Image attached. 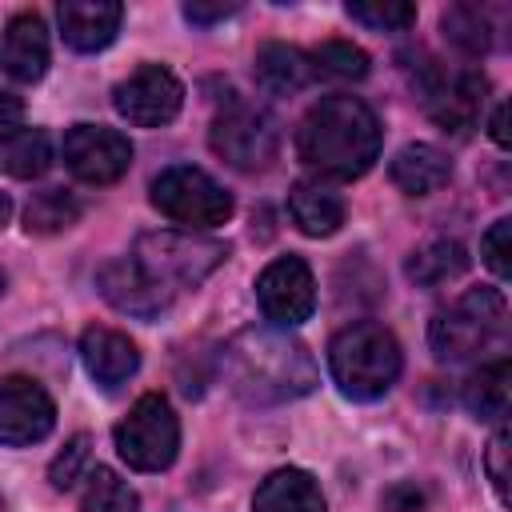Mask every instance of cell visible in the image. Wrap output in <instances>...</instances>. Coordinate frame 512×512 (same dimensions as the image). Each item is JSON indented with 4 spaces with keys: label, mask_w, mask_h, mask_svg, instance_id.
<instances>
[{
    "label": "cell",
    "mask_w": 512,
    "mask_h": 512,
    "mask_svg": "<svg viewBox=\"0 0 512 512\" xmlns=\"http://www.w3.org/2000/svg\"><path fill=\"white\" fill-rule=\"evenodd\" d=\"M384 144V128L376 112L360 96H320L296 128V156L304 168L328 180H356L364 176Z\"/></svg>",
    "instance_id": "6da1fadb"
},
{
    "label": "cell",
    "mask_w": 512,
    "mask_h": 512,
    "mask_svg": "<svg viewBox=\"0 0 512 512\" xmlns=\"http://www.w3.org/2000/svg\"><path fill=\"white\" fill-rule=\"evenodd\" d=\"M228 388L244 404H284L316 388L312 352L280 328H248L220 356Z\"/></svg>",
    "instance_id": "7a4b0ae2"
},
{
    "label": "cell",
    "mask_w": 512,
    "mask_h": 512,
    "mask_svg": "<svg viewBox=\"0 0 512 512\" xmlns=\"http://www.w3.org/2000/svg\"><path fill=\"white\" fill-rule=\"evenodd\" d=\"M428 344L436 360L460 364L500 356L508 344V304L500 288H468L456 304L440 308L428 324Z\"/></svg>",
    "instance_id": "3957f363"
},
{
    "label": "cell",
    "mask_w": 512,
    "mask_h": 512,
    "mask_svg": "<svg viewBox=\"0 0 512 512\" xmlns=\"http://www.w3.org/2000/svg\"><path fill=\"white\" fill-rule=\"evenodd\" d=\"M404 368L400 340L376 320H352L328 344V372L352 400H380Z\"/></svg>",
    "instance_id": "277c9868"
},
{
    "label": "cell",
    "mask_w": 512,
    "mask_h": 512,
    "mask_svg": "<svg viewBox=\"0 0 512 512\" xmlns=\"http://www.w3.org/2000/svg\"><path fill=\"white\" fill-rule=\"evenodd\" d=\"M132 260L168 292H184L204 284L224 260H228V244L200 236V232H144L132 248Z\"/></svg>",
    "instance_id": "5b68a950"
},
{
    "label": "cell",
    "mask_w": 512,
    "mask_h": 512,
    "mask_svg": "<svg viewBox=\"0 0 512 512\" xmlns=\"http://www.w3.org/2000/svg\"><path fill=\"white\" fill-rule=\"evenodd\" d=\"M408 84L420 96L424 112L444 128L464 136L488 96V76L480 68H448L428 52H416V68H408Z\"/></svg>",
    "instance_id": "8992f818"
},
{
    "label": "cell",
    "mask_w": 512,
    "mask_h": 512,
    "mask_svg": "<svg viewBox=\"0 0 512 512\" xmlns=\"http://www.w3.org/2000/svg\"><path fill=\"white\" fill-rule=\"evenodd\" d=\"M148 200H152V208L160 216H168L172 224H184L188 232L228 224L232 212H236L232 192L220 180H212L204 168H192V164H168V168H160L152 176Z\"/></svg>",
    "instance_id": "52a82bcc"
},
{
    "label": "cell",
    "mask_w": 512,
    "mask_h": 512,
    "mask_svg": "<svg viewBox=\"0 0 512 512\" xmlns=\"http://www.w3.org/2000/svg\"><path fill=\"white\" fill-rule=\"evenodd\" d=\"M116 452L136 472H164L180 452V420L164 392H144L112 428Z\"/></svg>",
    "instance_id": "ba28073f"
},
{
    "label": "cell",
    "mask_w": 512,
    "mask_h": 512,
    "mask_svg": "<svg viewBox=\"0 0 512 512\" xmlns=\"http://www.w3.org/2000/svg\"><path fill=\"white\" fill-rule=\"evenodd\" d=\"M208 144L228 168L264 172V168H272V160L280 152V132L268 112H260L244 100H232L224 112H216V120L208 128Z\"/></svg>",
    "instance_id": "9c48e42d"
},
{
    "label": "cell",
    "mask_w": 512,
    "mask_h": 512,
    "mask_svg": "<svg viewBox=\"0 0 512 512\" xmlns=\"http://www.w3.org/2000/svg\"><path fill=\"white\" fill-rule=\"evenodd\" d=\"M112 104L136 128H164L184 108V84L164 64H140L112 88Z\"/></svg>",
    "instance_id": "30bf717a"
},
{
    "label": "cell",
    "mask_w": 512,
    "mask_h": 512,
    "mask_svg": "<svg viewBox=\"0 0 512 512\" xmlns=\"http://www.w3.org/2000/svg\"><path fill=\"white\" fill-rule=\"evenodd\" d=\"M64 168L80 184H116L132 168V140L108 124H72L60 144Z\"/></svg>",
    "instance_id": "8fae6325"
},
{
    "label": "cell",
    "mask_w": 512,
    "mask_h": 512,
    "mask_svg": "<svg viewBox=\"0 0 512 512\" xmlns=\"http://www.w3.org/2000/svg\"><path fill=\"white\" fill-rule=\"evenodd\" d=\"M256 300L268 328H296L316 308V280L304 256H280L256 276Z\"/></svg>",
    "instance_id": "7c38bea8"
},
{
    "label": "cell",
    "mask_w": 512,
    "mask_h": 512,
    "mask_svg": "<svg viewBox=\"0 0 512 512\" xmlns=\"http://www.w3.org/2000/svg\"><path fill=\"white\" fill-rule=\"evenodd\" d=\"M56 428V404L48 388L32 376H0V444L28 448Z\"/></svg>",
    "instance_id": "4fadbf2b"
},
{
    "label": "cell",
    "mask_w": 512,
    "mask_h": 512,
    "mask_svg": "<svg viewBox=\"0 0 512 512\" xmlns=\"http://www.w3.org/2000/svg\"><path fill=\"white\" fill-rule=\"evenodd\" d=\"M96 288H100V296H104L116 312L136 316V320H156V316H164L168 304H172V296H168L132 256H112V260H104V264L96 268Z\"/></svg>",
    "instance_id": "5bb4252c"
},
{
    "label": "cell",
    "mask_w": 512,
    "mask_h": 512,
    "mask_svg": "<svg viewBox=\"0 0 512 512\" xmlns=\"http://www.w3.org/2000/svg\"><path fill=\"white\" fill-rule=\"evenodd\" d=\"M0 64L20 84H36L48 72V28H44V16L40 12L24 8V12H16L8 20Z\"/></svg>",
    "instance_id": "9a60e30c"
},
{
    "label": "cell",
    "mask_w": 512,
    "mask_h": 512,
    "mask_svg": "<svg viewBox=\"0 0 512 512\" xmlns=\"http://www.w3.org/2000/svg\"><path fill=\"white\" fill-rule=\"evenodd\" d=\"M56 20L64 40L76 52H100L116 40L124 8L116 0H60L56 4Z\"/></svg>",
    "instance_id": "2e32d148"
},
{
    "label": "cell",
    "mask_w": 512,
    "mask_h": 512,
    "mask_svg": "<svg viewBox=\"0 0 512 512\" xmlns=\"http://www.w3.org/2000/svg\"><path fill=\"white\" fill-rule=\"evenodd\" d=\"M80 360H84L88 376H92L100 388H116V384H124V380L136 376V368H140V348H136L124 332L104 328V324H92V328H84V336H80Z\"/></svg>",
    "instance_id": "e0dca14e"
},
{
    "label": "cell",
    "mask_w": 512,
    "mask_h": 512,
    "mask_svg": "<svg viewBox=\"0 0 512 512\" xmlns=\"http://www.w3.org/2000/svg\"><path fill=\"white\" fill-rule=\"evenodd\" d=\"M388 176H392V184L404 196H432V192H440L452 180V160H448L444 148L424 144V140H412V144H404L392 156Z\"/></svg>",
    "instance_id": "ac0fdd59"
},
{
    "label": "cell",
    "mask_w": 512,
    "mask_h": 512,
    "mask_svg": "<svg viewBox=\"0 0 512 512\" xmlns=\"http://www.w3.org/2000/svg\"><path fill=\"white\" fill-rule=\"evenodd\" d=\"M252 512H328V504L312 472L276 468L252 492Z\"/></svg>",
    "instance_id": "d6986e66"
},
{
    "label": "cell",
    "mask_w": 512,
    "mask_h": 512,
    "mask_svg": "<svg viewBox=\"0 0 512 512\" xmlns=\"http://www.w3.org/2000/svg\"><path fill=\"white\" fill-rule=\"evenodd\" d=\"M252 76H256V84H260L268 96H292V92L308 88V80H312L316 72H312L308 52H300L296 44L268 40V44L256 48Z\"/></svg>",
    "instance_id": "ffe728a7"
},
{
    "label": "cell",
    "mask_w": 512,
    "mask_h": 512,
    "mask_svg": "<svg viewBox=\"0 0 512 512\" xmlns=\"http://www.w3.org/2000/svg\"><path fill=\"white\" fill-rule=\"evenodd\" d=\"M288 212L304 236H332L344 224V196L328 180H296L288 192Z\"/></svg>",
    "instance_id": "44dd1931"
},
{
    "label": "cell",
    "mask_w": 512,
    "mask_h": 512,
    "mask_svg": "<svg viewBox=\"0 0 512 512\" xmlns=\"http://www.w3.org/2000/svg\"><path fill=\"white\" fill-rule=\"evenodd\" d=\"M512 368H508V356H496V360H484L460 388V400L464 408L476 416V420H492V424H504L508 416V396H512Z\"/></svg>",
    "instance_id": "7402d4cb"
},
{
    "label": "cell",
    "mask_w": 512,
    "mask_h": 512,
    "mask_svg": "<svg viewBox=\"0 0 512 512\" xmlns=\"http://www.w3.org/2000/svg\"><path fill=\"white\" fill-rule=\"evenodd\" d=\"M0 168L16 180H36L52 168V140L44 128H12L0 132Z\"/></svg>",
    "instance_id": "603a6c76"
},
{
    "label": "cell",
    "mask_w": 512,
    "mask_h": 512,
    "mask_svg": "<svg viewBox=\"0 0 512 512\" xmlns=\"http://www.w3.org/2000/svg\"><path fill=\"white\" fill-rule=\"evenodd\" d=\"M468 268V252L460 240H428L424 248H416L404 264V276L420 288H436L452 276H460Z\"/></svg>",
    "instance_id": "cb8c5ba5"
},
{
    "label": "cell",
    "mask_w": 512,
    "mask_h": 512,
    "mask_svg": "<svg viewBox=\"0 0 512 512\" xmlns=\"http://www.w3.org/2000/svg\"><path fill=\"white\" fill-rule=\"evenodd\" d=\"M80 512H140V496H136V488L120 472L96 464V468L84 472Z\"/></svg>",
    "instance_id": "d4e9b609"
},
{
    "label": "cell",
    "mask_w": 512,
    "mask_h": 512,
    "mask_svg": "<svg viewBox=\"0 0 512 512\" xmlns=\"http://www.w3.org/2000/svg\"><path fill=\"white\" fill-rule=\"evenodd\" d=\"M80 212H84V204L76 200V192H68V188H44V192H36L28 200L24 228L32 236H56V232L72 228L80 220Z\"/></svg>",
    "instance_id": "484cf974"
},
{
    "label": "cell",
    "mask_w": 512,
    "mask_h": 512,
    "mask_svg": "<svg viewBox=\"0 0 512 512\" xmlns=\"http://www.w3.org/2000/svg\"><path fill=\"white\" fill-rule=\"evenodd\" d=\"M440 28H444V36H448L460 52H468V56H484V52L492 48V36H496L492 12L480 8V4H452V8H444Z\"/></svg>",
    "instance_id": "4316f807"
},
{
    "label": "cell",
    "mask_w": 512,
    "mask_h": 512,
    "mask_svg": "<svg viewBox=\"0 0 512 512\" xmlns=\"http://www.w3.org/2000/svg\"><path fill=\"white\" fill-rule=\"evenodd\" d=\"M312 72H324L332 80H364L368 76V52L352 40H324L312 48Z\"/></svg>",
    "instance_id": "83f0119b"
},
{
    "label": "cell",
    "mask_w": 512,
    "mask_h": 512,
    "mask_svg": "<svg viewBox=\"0 0 512 512\" xmlns=\"http://www.w3.org/2000/svg\"><path fill=\"white\" fill-rule=\"evenodd\" d=\"M344 12L372 32H404L416 24V8L400 0H348Z\"/></svg>",
    "instance_id": "f1b7e54d"
},
{
    "label": "cell",
    "mask_w": 512,
    "mask_h": 512,
    "mask_svg": "<svg viewBox=\"0 0 512 512\" xmlns=\"http://www.w3.org/2000/svg\"><path fill=\"white\" fill-rule=\"evenodd\" d=\"M88 448H92V440H88L84 432H76V436L52 456L48 480H52L56 492H64V488H72L76 480H84V472H88Z\"/></svg>",
    "instance_id": "f546056e"
},
{
    "label": "cell",
    "mask_w": 512,
    "mask_h": 512,
    "mask_svg": "<svg viewBox=\"0 0 512 512\" xmlns=\"http://www.w3.org/2000/svg\"><path fill=\"white\" fill-rule=\"evenodd\" d=\"M480 256L496 272V280H508L512 276V220H496L480 236Z\"/></svg>",
    "instance_id": "4dcf8cb0"
},
{
    "label": "cell",
    "mask_w": 512,
    "mask_h": 512,
    "mask_svg": "<svg viewBox=\"0 0 512 512\" xmlns=\"http://www.w3.org/2000/svg\"><path fill=\"white\" fill-rule=\"evenodd\" d=\"M508 444H512L508 424H496V432H492V440L484 448V468H488V480H492L500 500H508V452H512Z\"/></svg>",
    "instance_id": "1f68e13d"
},
{
    "label": "cell",
    "mask_w": 512,
    "mask_h": 512,
    "mask_svg": "<svg viewBox=\"0 0 512 512\" xmlns=\"http://www.w3.org/2000/svg\"><path fill=\"white\" fill-rule=\"evenodd\" d=\"M428 504V492L416 484V480H400L392 484L384 496H380V508L384 512H420Z\"/></svg>",
    "instance_id": "d6a6232c"
},
{
    "label": "cell",
    "mask_w": 512,
    "mask_h": 512,
    "mask_svg": "<svg viewBox=\"0 0 512 512\" xmlns=\"http://www.w3.org/2000/svg\"><path fill=\"white\" fill-rule=\"evenodd\" d=\"M240 12V4L236 0H216V4H208V0H188L184 4V20L188 24H196V28H212V24H220V20H228V16H236Z\"/></svg>",
    "instance_id": "836d02e7"
},
{
    "label": "cell",
    "mask_w": 512,
    "mask_h": 512,
    "mask_svg": "<svg viewBox=\"0 0 512 512\" xmlns=\"http://www.w3.org/2000/svg\"><path fill=\"white\" fill-rule=\"evenodd\" d=\"M20 120H24V100H20L16 92L0 88V132L20 128Z\"/></svg>",
    "instance_id": "e575fe53"
},
{
    "label": "cell",
    "mask_w": 512,
    "mask_h": 512,
    "mask_svg": "<svg viewBox=\"0 0 512 512\" xmlns=\"http://www.w3.org/2000/svg\"><path fill=\"white\" fill-rule=\"evenodd\" d=\"M488 132H492V140H496L500 148H508V104H500V108H496V116H492V128H488Z\"/></svg>",
    "instance_id": "d590c367"
},
{
    "label": "cell",
    "mask_w": 512,
    "mask_h": 512,
    "mask_svg": "<svg viewBox=\"0 0 512 512\" xmlns=\"http://www.w3.org/2000/svg\"><path fill=\"white\" fill-rule=\"evenodd\" d=\"M8 216H12V196H8V192H0V228L8 224Z\"/></svg>",
    "instance_id": "8d00e7d4"
},
{
    "label": "cell",
    "mask_w": 512,
    "mask_h": 512,
    "mask_svg": "<svg viewBox=\"0 0 512 512\" xmlns=\"http://www.w3.org/2000/svg\"><path fill=\"white\" fill-rule=\"evenodd\" d=\"M0 512H4V504H0Z\"/></svg>",
    "instance_id": "74e56055"
}]
</instances>
